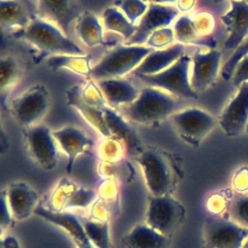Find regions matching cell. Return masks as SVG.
I'll return each mask as SVG.
<instances>
[{
    "instance_id": "6da1fadb",
    "label": "cell",
    "mask_w": 248,
    "mask_h": 248,
    "mask_svg": "<svg viewBox=\"0 0 248 248\" xmlns=\"http://www.w3.org/2000/svg\"><path fill=\"white\" fill-rule=\"evenodd\" d=\"M13 35L16 40L24 42L38 51L40 59L54 55L85 54L62 29L38 16H34L26 27Z\"/></svg>"
},
{
    "instance_id": "7a4b0ae2",
    "label": "cell",
    "mask_w": 248,
    "mask_h": 248,
    "mask_svg": "<svg viewBox=\"0 0 248 248\" xmlns=\"http://www.w3.org/2000/svg\"><path fill=\"white\" fill-rule=\"evenodd\" d=\"M180 100L168 92L144 85L139 97L122 107L124 116L131 122L143 126H157L181 108Z\"/></svg>"
},
{
    "instance_id": "3957f363",
    "label": "cell",
    "mask_w": 248,
    "mask_h": 248,
    "mask_svg": "<svg viewBox=\"0 0 248 248\" xmlns=\"http://www.w3.org/2000/svg\"><path fill=\"white\" fill-rule=\"evenodd\" d=\"M136 160L151 196L171 194L175 187V167L170 153L153 146L141 147Z\"/></svg>"
},
{
    "instance_id": "277c9868",
    "label": "cell",
    "mask_w": 248,
    "mask_h": 248,
    "mask_svg": "<svg viewBox=\"0 0 248 248\" xmlns=\"http://www.w3.org/2000/svg\"><path fill=\"white\" fill-rule=\"evenodd\" d=\"M153 49L145 45H121L104 55L91 72V78H121L132 74Z\"/></svg>"
},
{
    "instance_id": "5b68a950",
    "label": "cell",
    "mask_w": 248,
    "mask_h": 248,
    "mask_svg": "<svg viewBox=\"0 0 248 248\" xmlns=\"http://www.w3.org/2000/svg\"><path fill=\"white\" fill-rule=\"evenodd\" d=\"M51 106V97L47 87L43 83H35L13 98L8 110L13 119L27 128L42 123Z\"/></svg>"
},
{
    "instance_id": "8992f818",
    "label": "cell",
    "mask_w": 248,
    "mask_h": 248,
    "mask_svg": "<svg viewBox=\"0 0 248 248\" xmlns=\"http://www.w3.org/2000/svg\"><path fill=\"white\" fill-rule=\"evenodd\" d=\"M191 56L185 53L175 63L166 70L151 76L138 78L141 83L147 86L162 89L178 99L194 100L198 94L190 83Z\"/></svg>"
},
{
    "instance_id": "52a82bcc",
    "label": "cell",
    "mask_w": 248,
    "mask_h": 248,
    "mask_svg": "<svg viewBox=\"0 0 248 248\" xmlns=\"http://www.w3.org/2000/svg\"><path fill=\"white\" fill-rule=\"evenodd\" d=\"M169 120L177 137L193 147L201 145L217 122L211 113L197 107L180 108Z\"/></svg>"
},
{
    "instance_id": "ba28073f",
    "label": "cell",
    "mask_w": 248,
    "mask_h": 248,
    "mask_svg": "<svg viewBox=\"0 0 248 248\" xmlns=\"http://www.w3.org/2000/svg\"><path fill=\"white\" fill-rule=\"evenodd\" d=\"M185 207L171 195L151 196L145 218L146 224L171 237L185 218Z\"/></svg>"
},
{
    "instance_id": "9c48e42d",
    "label": "cell",
    "mask_w": 248,
    "mask_h": 248,
    "mask_svg": "<svg viewBox=\"0 0 248 248\" xmlns=\"http://www.w3.org/2000/svg\"><path fill=\"white\" fill-rule=\"evenodd\" d=\"M23 141L30 158L43 170H51L58 162V145L52 130L43 124L23 128Z\"/></svg>"
},
{
    "instance_id": "30bf717a",
    "label": "cell",
    "mask_w": 248,
    "mask_h": 248,
    "mask_svg": "<svg viewBox=\"0 0 248 248\" xmlns=\"http://www.w3.org/2000/svg\"><path fill=\"white\" fill-rule=\"evenodd\" d=\"M248 237V228L229 217H206L203 222L204 248H241Z\"/></svg>"
},
{
    "instance_id": "8fae6325",
    "label": "cell",
    "mask_w": 248,
    "mask_h": 248,
    "mask_svg": "<svg viewBox=\"0 0 248 248\" xmlns=\"http://www.w3.org/2000/svg\"><path fill=\"white\" fill-rule=\"evenodd\" d=\"M179 10L174 5L149 3L148 8L137 23L134 36L125 45H145L148 37L156 30L169 27L179 16Z\"/></svg>"
},
{
    "instance_id": "7c38bea8",
    "label": "cell",
    "mask_w": 248,
    "mask_h": 248,
    "mask_svg": "<svg viewBox=\"0 0 248 248\" xmlns=\"http://www.w3.org/2000/svg\"><path fill=\"white\" fill-rule=\"evenodd\" d=\"M217 122L228 137H237L248 123V82L242 83L223 108Z\"/></svg>"
},
{
    "instance_id": "4fadbf2b",
    "label": "cell",
    "mask_w": 248,
    "mask_h": 248,
    "mask_svg": "<svg viewBox=\"0 0 248 248\" xmlns=\"http://www.w3.org/2000/svg\"><path fill=\"white\" fill-rule=\"evenodd\" d=\"M222 52L216 48L197 51L191 56L190 83L199 94L207 90L216 80L220 72Z\"/></svg>"
},
{
    "instance_id": "5bb4252c",
    "label": "cell",
    "mask_w": 248,
    "mask_h": 248,
    "mask_svg": "<svg viewBox=\"0 0 248 248\" xmlns=\"http://www.w3.org/2000/svg\"><path fill=\"white\" fill-rule=\"evenodd\" d=\"M52 135L58 147L67 157L66 170L71 172L76 159L89 152L94 141L80 127L68 124L52 130Z\"/></svg>"
},
{
    "instance_id": "9a60e30c",
    "label": "cell",
    "mask_w": 248,
    "mask_h": 248,
    "mask_svg": "<svg viewBox=\"0 0 248 248\" xmlns=\"http://www.w3.org/2000/svg\"><path fill=\"white\" fill-rule=\"evenodd\" d=\"M220 20L227 33L224 48L234 51L248 37V3L245 0H230V9Z\"/></svg>"
},
{
    "instance_id": "2e32d148",
    "label": "cell",
    "mask_w": 248,
    "mask_h": 248,
    "mask_svg": "<svg viewBox=\"0 0 248 248\" xmlns=\"http://www.w3.org/2000/svg\"><path fill=\"white\" fill-rule=\"evenodd\" d=\"M36 6L38 16L54 23L67 35L81 13L78 0H37Z\"/></svg>"
},
{
    "instance_id": "e0dca14e",
    "label": "cell",
    "mask_w": 248,
    "mask_h": 248,
    "mask_svg": "<svg viewBox=\"0 0 248 248\" xmlns=\"http://www.w3.org/2000/svg\"><path fill=\"white\" fill-rule=\"evenodd\" d=\"M8 204L13 219H27L38 206L39 194L25 182H13L6 189Z\"/></svg>"
},
{
    "instance_id": "ac0fdd59",
    "label": "cell",
    "mask_w": 248,
    "mask_h": 248,
    "mask_svg": "<svg viewBox=\"0 0 248 248\" xmlns=\"http://www.w3.org/2000/svg\"><path fill=\"white\" fill-rule=\"evenodd\" d=\"M185 53V46L179 43L166 48L153 49L131 75L136 78L156 75L171 66Z\"/></svg>"
},
{
    "instance_id": "d6986e66",
    "label": "cell",
    "mask_w": 248,
    "mask_h": 248,
    "mask_svg": "<svg viewBox=\"0 0 248 248\" xmlns=\"http://www.w3.org/2000/svg\"><path fill=\"white\" fill-rule=\"evenodd\" d=\"M34 214L68 232L78 248H95L89 240L83 225L74 214L69 212L51 211L42 205L36 207Z\"/></svg>"
},
{
    "instance_id": "ffe728a7",
    "label": "cell",
    "mask_w": 248,
    "mask_h": 248,
    "mask_svg": "<svg viewBox=\"0 0 248 248\" xmlns=\"http://www.w3.org/2000/svg\"><path fill=\"white\" fill-rule=\"evenodd\" d=\"M97 83L108 105L114 108L130 105L139 97L140 91L124 78L101 79Z\"/></svg>"
},
{
    "instance_id": "44dd1931",
    "label": "cell",
    "mask_w": 248,
    "mask_h": 248,
    "mask_svg": "<svg viewBox=\"0 0 248 248\" xmlns=\"http://www.w3.org/2000/svg\"><path fill=\"white\" fill-rule=\"evenodd\" d=\"M67 103L92 127L98 134L104 138L111 137L105 119L104 108H96L85 104L79 97L78 84H75L67 89Z\"/></svg>"
},
{
    "instance_id": "7402d4cb",
    "label": "cell",
    "mask_w": 248,
    "mask_h": 248,
    "mask_svg": "<svg viewBox=\"0 0 248 248\" xmlns=\"http://www.w3.org/2000/svg\"><path fill=\"white\" fill-rule=\"evenodd\" d=\"M125 248H170V237L145 224L136 225L123 238Z\"/></svg>"
},
{
    "instance_id": "603a6c76",
    "label": "cell",
    "mask_w": 248,
    "mask_h": 248,
    "mask_svg": "<svg viewBox=\"0 0 248 248\" xmlns=\"http://www.w3.org/2000/svg\"><path fill=\"white\" fill-rule=\"evenodd\" d=\"M33 17L20 0H1L0 24L2 31L14 34L26 27Z\"/></svg>"
},
{
    "instance_id": "cb8c5ba5",
    "label": "cell",
    "mask_w": 248,
    "mask_h": 248,
    "mask_svg": "<svg viewBox=\"0 0 248 248\" xmlns=\"http://www.w3.org/2000/svg\"><path fill=\"white\" fill-rule=\"evenodd\" d=\"M75 30L79 41L87 47L105 45L104 26L90 11H82L76 20Z\"/></svg>"
},
{
    "instance_id": "d4e9b609",
    "label": "cell",
    "mask_w": 248,
    "mask_h": 248,
    "mask_svg": "<svg viewBox=\"0 0 248 248\" xmlns=\"http://www.w3.org/2000/svg\"><path fill=\"white\" fill-rule=\"evenodd\" d=\"M104 113L107 126L111 137L117 138L125 145L129 146L138 153L141 148L140 140L135 131L129 125L128 121L123 118V115L116 111L114 108L109 106L104 108Z\"/></svg>"
},
{
    "instance_id": "484cf974",
    "label": "cell",
    "mask_w": 248,
    "mask_h": 248,
    "mask_svg": "<svg viewBox=\"0 0 248 248\" xmlns=\"http://www.w3.org/2000/svg\"><path fill=\"white\" fill-rule=\"evenodd\" d=\"M91 59L92 56L90 54H64L50 56L46 59V63L47 68L53 72L66 70L78 76L91 78V72L93 68V66H91Z\"/></svg>"
},
{
    "instance_id": "4316f807",
    "label": "cell",
    "mask_w": 248,
    "mask_h": 248,
    "mask_svg": "<svg viewBox=\"0 0 248 248\" xmlns=\"http://www.w3.org/2000/svg\"><path fill=\"white\" fill-rule=\"evenodd\" d=\"M23 69L21 63L15 55H2L0 60V88L2 104L10 91L20 81Z\"/></svg>"
},
{
    "instance_id": "83f0119b",
    "label": "cell",
    "mask_w": 248,
    "mask_h": 248,
    "mask_svg": "<svg viewBox=\"0 0 248 248\" xmlns=\"http://www.w3.org/2000/svg\"><path fill=\"white\" fill-rule=\"evenodd\" d=\"M101 18L107 31L117 34L125 42L130 40L137 30V25L133 24L123 13L113 6L106 8L101 15Z\"/></svg>"
},
{
    "instance_id": "f1b7e54d",
    "label": "cell",
    "mask_w": 248,
    "mask_h": 248,
    "mask_svg": "<svg viewBox=\"0 0 248 248\" xmlns=\"http://www.w3.org/2000/svg\"><path fill=\"white\" fill-rule=\"evenodd\" d=\"M175 42L182 45H205L197 34L191 16H179L173 22Z\"/></svg>"
},
{
    "instance_id": "f546056e",
    "label": "cell",
    "mask_w": 248,
    "mask_h": 248,
    "mask_svg": "<svg viewBox=\"0 0 248 248\" xmlns=\"http://www.w3.org/2000/svg\"><path fill=\"white\" fill-rule=\"evenodd\" d=\"M82 225L95 248H110L108 223L85 221Z\"/></svg>"
},
{
    "instance_id": "4dcf8cb0",
    "label": "cell",
    "mask_w": 248,
    "mask_h": 248,
    "mask_svg": "<svg viewBox=\"0 0 248 248\" xmlns=\"http://www.w3.org/2000/svg\"><path fill=\"white\" fill-rule=\"evenodd\" d=\"M144 0H114L113 7L117 8L135 25L139 22L148 8Z\"/></svg>"
},
{
    "instance_id": "1f68e13d",
    "label": "cell",
    "mask_w": 248,
    "mask_h": 248,
    "mask_svg": "<svg viewBox=\"0 0 248 248\" xmlns=\"http://www.w3.org/2000/svg\"><path fill=\"white\" fill-rule=\"evenodd\" d=\"M78 92L80 99L89 106L100 108H104L108 106L100 90V87L98 86V83L91 78L84 84H78Z\"/></svg>"
},
{
    "instance_id": "d6a6232c",
    "label": "cell",
    "mask_w": 248,
    "mask_h": 248,
    "mask_svg": "<svg viewBox=\"0 0 248 248\" xmlns=\"http://www.w3.org/2000/svg\"><path fill=\"white\" fill-rule=\"evenodd\" d=\"M228 216L236 224L248 228V195H236L228 204Z\"/></svg>"
},
{
    "instance_id": "836d02e7",
    "label": "cell",
    "mask_w": 248,
    "mask_h": 248,
    "mask_svg": "<svg viewBox=\"0 0 248 248\" xmlns=\"http://www.w3.org/2000/svg\"><path fill=\"white\" fill-rule=\"evenodd\" d=\"M175 41L172 27H164L154 31L146 40L145 46L152 49H162L173 45Z\"/></svg>"
},
{
    "instance_id": "e575fe53",
    "label": "cell",
    "mask_w": 248,
    "mask_h": 248,
    "mask_svg": "<svg viewBox=\"0 0 248 248\" xmlns=\"http://www.w3.org/2000/svg\"><path fill=\"white\" fill-rule=\"evenodd\" d=\"M247 54H248V37L243 42V44L232 52V54L230 56V58L226 61V63L222 67L220 74L224 80H229L232 78V73L237 63Z\"/></svg>"
},
{
    "instance_id": "d590c367",
    "label": "cell",
    "mask_w": 248,
    "mask_h": 248,
    "mask_svg": "<svg viewBox=\"0 0 248 248\" xmlns=\"http://www.w3.org/2000/svg\"><path fill=\"white\" fill-rule=\"evenodd\" d=\"M234 87H239L242 83L248 82V54L245 55L236 65L232 78Z\"/></svg>"
},
{
    "instance_id": "8d00e7d4",
    "label": "cell",
    "mask_w": 248,
    "mask_h": 248,
    "mask_svg": "<svg viewBox=\"0 0 248 248\" xmlns=\"http://www.w3.org/2000/svg\"><path fill=\"white\" fill-rule=\"evenodd\" d=\"M232 186L239 194H243L248 191V169L241 168L238 170L232 179Z\"/></svg>"
},
{
    "instance_id": "74e56055",
    "label": "cell",
    "mask_w": 248,
    "mask_h": 248,
    "mask_svg": "<svg viewBox=\"0 0 248 248\" xmlns=\"http://www.w3.org/2000/svg\"><path fill=\"white\" fill-rule=\"evenodd\" d=\"M0 207H1V218H0V223H1V230H3L4 228H8L9 225L12 222L13 216L8 204V201H7V193L6 190H2L1 191V196H0Z\"/></svg>"
},
{
    "instance_id": "f35d334b",
    "label": "cell",
    "mask_w": 248,
    "mask_h": 248,
    "mask_svg": "<svg viewBox=\"0 0 248 248\" xmlns=\"http://www.w3.org/2000/svg\"><path fill=\"white\" fill-rule=\"evenodd\" d=\"M195 3H196V0H177L175 6L180 13H185V12L191 11Z\"/></svg>"
},
{
    "instance_id": "ab89813d",
    "label": "cell",
    "mask_w": 248,
    "mask_h": 248,
    "mask_svg": "<svg viewBox=\"0 0 248 248\" xmlns=\"http://www.w3.org/2000/svg\"><path fill=\"white\" fill-rule=\"evenodd\" d=\"M1 248H20V246L14 236L7 235L1 242Z\"/></svg>"
},
{
    "instance_id": "60d3db41",
    "label": "cell",
    "mask_w": 248,
    "mask_h": 248,
    "mask_svg": "<svg viewBox=\"0 0 248 248\" xmlns=\"http://www.w3.org/2000/svg\"><path fill=\"white\" fill-rule=\"evenodd\" d=\"M177 0H157L155 3H159V4H164V5H174L176 4Z\"/></svg>"
},
{
    "instance_id": "b9f144b4",
    "label": "cell",
    "mask_w": 248,
    "mask_h": 248,
    "mask_svg": "<svg viewBox=\"0 0 248 248\" xmlns=\"http://www.w3.org/2000/svg\"><path fill=\"white\" fill-rule=\"evenodd\" d=\"M241 248H248V237L245 239V241H244V243H243Z\"/></svg>"
},
{
    "instance_id": "7bdbcfd3",
    "label": "cell",
    "mask_w": 248,
    "mask_h": 248,
    "mask_svg": "<svg viewBox=\"0 0 248 248\" xmlns=\"http://www.w3.org/2000/svg\"><path fill=\"white\" fill-rule=\"evenodd\" d=\"M245 133L248 134V123H247V126H246V130H245Z\"/></svg>"
},
{
    "instance_id": "ee69618b",
    "label": "cell",
    "mask_w": 248,
    "mask_h": 248,
    "mask_svg": "<svg viewBox=\"0 0 248 248\" xmlns=\"http://www.w3.org/2000/svg\"><path fill=\"white\" fill-rule=\"evenodd\" d=\"M147 1H149L150 3H153V2H156L157 0H147Z\"/></svg>"
},
{
    "instance_id": "f6af8a7d",
    "label": "cell",
    "mask_w": 248,
    "mask_h": 248,
    "mask_svg": "<svg viewBox=\"0 0 248 248\" xmlns=\"http://www.w3.org/2000/svg\"><path fill=\"white\" fill-rule=\"evenodd\" d=\"M216 1H222V0H216ZM230 1V0H229Z\"/></svg>"
}]
</instances>
